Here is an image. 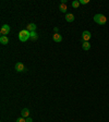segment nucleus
<instances>
[{
  "mask_svg": "<svg viewBox=\"0 0 109 122\" xmlns=\"http://www.w3.org/2000/svg\"><path fill=\"white\" fill-rule=\"evenodd\" d=\"M30 38H31V32H28L27 30H22L21 32L19 33V39L22 43L26 41L27 39H30Z\"/></svg>",
  "mask_w": 109,
  "mask_h": 122,
  "instance_id": "1",
  "label": "nucleus"
},
{
  "mask_svg": "<svg viewBox=\"0 0 109 122\" xmlns=\"http://www.w3.org/2000/svg\"><path fill=\"white\" fill-rule=\"evenodd\" d=\"M94 21L99 25H104V24H106L107 18L105 15H103V14H95L94 15Z\"/></svg>",
  "mask_w": 109,
  "mask_h": 122,
  "instance_id": "2",
  "label": "nucleus"
},
{
  "mask_svg": "<svg viewBox=\"0 0 109 122\" xmlns=\"http://www.w3.org/2000/svg\"><path fill=\"white\" fill-rule=\"evenodd\" d=\"M10 33V26L8 24H5L1 26V30H0V34L1 36H7Z\"/></svg>",
  "mask_w": 109,
  "mask_h": 122,
  "instance_id": "3",
  "label": "nucleus"
},
{
  "mask_svg": "<svg viewBox=\"0 0 109 122\" xmlns=\"http://www.w3.org/2000/svg\"><path fill=\"white\" fill-rule=\"evenodd\" d=\"M91 37H92V35H91V32H88V31H84V32L82 33V39H83V41H88L91 39Z\"/></svg>",
  "mask_w": 109,
  "mask_h": 122,
  "instance_id": "4",
  "label": "nucleus"
},
{
  "mask_svg": "<svg viewBox=\"0 0 109 122\" xmlns=\"http://www.w3.org/2000/svg\"><path fill=\"white\" fill-rule=\"evenodd\" d=\"M15 70L18 71V72H22V71H24L25 70L24 64H23L22 62H16L15 63Z\"/></svg>",
  "mask_w": 109,
  "mask_h": 122,
  "instance_id": "5",
  "label": "nucleus"
},
{
  "mask_svg": "<svg viewBox=\"0 0 109 122\" xmlns=\"http://www.w3.org/2000/svg\"><path fill=\"white\" fill-rule=\"evenodd\" d=\"M52 39L56 43H60V41H62V36L60 35L59 33H54V35H52Z\"/></svg>",
  "mask_w": 109,
  "mask_h": 122,
  "instance_id": "6",
  "label": "nucleus"
},
{
  "mask_svg": "<svg viewBox=\"0 0 109 122\" xmlns=\"http://www.w3.org/2000/svg\"><path fill=\"white\" fill-rule=\"evenodd\" d=\"M21 116L23 118H28V116H30V110L27 108H23L21 111Z\"/></svg>",
  "mask_w": 109,
  "mask_h": 122,
  "instance_id": "7",
  "label": "nucleus"
},
{
  "mask_svg": "<svg viewBox=\"0 0 109 122\" xmlns=\"http://www.w3.org/2000/svg\"><path fill=\"white\" fill-rule=\"evenodd\" d=\"M36 24H34V23H30V24L27 25V27H26V30L28 31V32H35L36 31Z\"/></svg>",
  "mask_w": 109,
  "mask_h": 122,
  "instance_id": "8",
  "label": "nucleus"
},
{
  "mask_svg": "<svg viewBox=\"0 0 109 122\" xmlns=\"http://www.w3.org/2000/svg\"><path fill=\"white\" fill-rule=\"evenodd\" d=\"M74 19H75V18H74V15L72 13H67L65 14V21L67 22H73L74 21Z\"/></svg>",
  "mask_w": 109,
  "mask_h": 122,
  "instance_id": "9",
  "label": "nucleus"
},
{
  "mask_svg": "<svg viewBox=\"0 0 109 122\" xmlns=\"http://www.w3.org/2000/svg\"><path fill=\"white\" fill-rule=\"evenodd\" d=\"M9 43V38L7 36H0V44L2 45H7Z\"/></svg>",
  "mask_w": 109,
  "mask_h": 122,
  "instance_id": "10",
  "label": "nucleus"
},
{
  "mask_svg": "<svg viewBox=\"0 0 109 122\" xmlns=\"http://www.w3.org/2000/svg\"><path fill=\"white\" fill-rule=\"evenodd\" d=\"M82 48L84 49V50H90L91 49V44L88 41H83L82 44Z\"/></svg>",
  "mask_w": 109,
  "mask_h": 122,
  "instance_id": "11",
  "label": "nucleus"
},
{
  "mask_svg": "<svg viewBox=\"0 0 109 122\" xmlns=\"http://www.w3.org/2000/svg\"><path fill=\"white\" fill-rule=\"evenodd\" d=\"M31 39L32 41H37L38 39V35H37V33L36 32H31Z\"/></svg>",
  "mask_w": 109,
  "mask_h": 122,
  "instance_id": "12",
  "label": "nucleus"
},
{
  "mask_svg": "<svg viewBox=\"0 0 109 122\" xmlns=\"http://www.w3.org/2000/svg\"><path fill=\"white\" fill-rule=\"evenodd\" d=\"M59 9H60V11H61V12H63V13H65V12H67V5H63V3H61V5H60V7H59Z\"/></svg>",
  "mask_w": 109,
  "mask_h": 122,
  "instance_id": "13",
  "label": "nucleus"
},
{
  "mask_svg": "<svg viewBox=\"0 0 109 122\" xmlns=\"http://www.w3.org/2000/svg\"><path fill=\"white\" fill-rule=\"evenodd\" d=\"M80 5V1H77V0H74L73 2H72V7H73L74 9H77Z\"/></svg>",
  "mask_w": 109,
  "mask_h": 122,
  "instance_id": "14",
  "label": "nucleus"
},
{
  "mask_svg": "<svg viewBox=\"0 0 109 122\" xmlns=\"http://www.w3.org/2000/svg\"><path fill=\"white\" fill-rule=\"evenodd\" d=\"M15 122H26V119H25V118H23V117H21V118H18Z\"/></svg>",
  "mask_w": 109,
  "mask_h": 122,
  "instance_id": "15",
  "label": "nucleus"
},
{
  "mask_svg": "<svg viewBox=\"0 0 109 122\" xmlns=\"http://www.w3.org/2000/svg\"><path fill=\"white\" fill-rule=\"evenodd\" d=\"M88 2H90L88 0H80V5H86Z\"/></svg>",
  "mask_w": 109,
  "mask_h": 122,
  "instance_id": "16",
  "label": "nucleus"
},
{
  "mask_svg": "<svg viewBox=\"0 0 109 122\" xmlns=\"http://www.w3.org/2000/svg\"><path fill=\"white\" fill-rule=\"evenodd\" d=\"M26 122H33V119L32 118H30V117L26 118Z\"/></svg>",
  "mask_w": 109,
  "mask_h": 122,
  "instance_id": "17",
  "label": "nucleus"
},
{
  "mask_svg": "<svg viewBox=\"0 0 109 122\" xmlns=\"http://www.w3.org/2000/svg\"><path fill=\"white\" fill-rule=\"evenodd\" d=\"M54 32H56V33H58V31H59V28H58V27H54Z\"/></svg>",
  "mask_w": 109,
  "mask_h": 122,
  "instance_id": "18",
  "label": "nucleus"
}]
</instances>
